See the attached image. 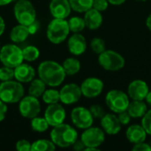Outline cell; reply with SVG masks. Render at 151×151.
<instances>
[{
	"instance_id": "22",
	"label": "cell",
	"mask_w": 151,
	"mask_h": 151,
	"mask_svg": "<svg viewBox=\"0 0 151 151\" xmlns=\"http://www.w3.org/2000/svg\"><path fill=\"white\" fill-rule=\"evenodd\" d=\"M132 119H142L148 111V104L145 100H132L127 109Z\"/></svg>"
},
{
	"instance_id": "19",
	"label": "cell",
	"mask_w": 151,
	"mask_h": 151,
	"mask_svg": "<svg viewBox=\"0 0 151 151\" xmlns=\"http://www.w3.org/2000/svg\"><path fill=\"white\" fill-rule=\"evenodd\" d=\"M35 78V68L26 63H21L14 68V79L21 83H30Z\"/></svg>"
},
{
	"instance_id": "16",
	"label": "cell",
	"mask_w": 151,
	"mask_h": 151,
	"mask_svg": "<svg viewBox=\"0 0 151 151\" xmlns=\"http://www.w3.org/2000/svg\"><path fill=\"white\" fill-rule=\"evenodd\" d=\"M149 92V86L142 80L133 81L127 88V95L131 100H145Z\"/></svg>"
},
{
	"instance_id": "34",
	"label": "cell",
	"mask_w": 151,
	"mask_h": 151,
	"mask_svg": "<svg viewBox=\"0 0 151 151\" xmlns=\"http://www.w3.org/2000/svg\"><path fill=\"white\" fill-rule=\"evenodd\" d=\"M142 126L148 134L151 135V109L148 110L145 115L142 118Z\"/></svg>"
},
{
	"instance_id": "18",
	"label": "cell",
	"mask_w": 151,
	"mask_h": 151,
	"mask_svg": "<svg viewBox=\"0 0 151 151\" xmlns=\"http://www.w3.org/2000/svg\"><path fill=\"white\" fill-rule=\"evenodd\" d=\"M67 48L69 52L74 56L82 55L87 50L86 38L81 33H73L68 38Z\"/></svg>"
},
{
	"instance_id": "5",
	"label": "cell",
	"mask_w": 151,
	"mask_h": 151,
	"mask_svg": "<svg viewBox=\"0 0 151 151\" xmlns=\"http://www.w3.org/2000/svg\"><path fill=\"white\" fill-rule=\"evenodd\" d=\"M13 12L19 24L28 26L36 19V11L29 0H18L13 7Z\"/></svg>"
},
{
	"instance_id": "14",
	"label": "cell",
	"mask_w": 151,
	"mask_h": 151,
	"mask_svg": "<svg viewBox=\"0 0 151 151\" xmlns=\"http://www.w3.org/2000/svg\"><path fill=\"white\" fill-rule=\"evenodd\" d=\"M60 102L66 105L76 104L81 97V86L75 83H68L61 88L59 90Z\"/></svg>"
},
{
	"instance_id": "48",
	"label": "cell",
	"mask_w": 151,
	"mask_h": 151,
	"mask_svg": "<svg viewBox=\"0 0 151 151\" xmlns=\"http://www.w3.org/2000/svg\"><path fill=\"white\" fill-rule=\"evenodd\" d=\"M136 1H139V2H145V1H147V0H136Z\"/></svg>"
},
{
	"instance_id": "9",
	"label": "cell",
	"mask_w": 151,
	"mask_h": 151,
	"mask_svg": "<svg viewBox=\"0 0 151 151\" xmlns=\"http://www.w3.org/2000/svg\"><path fill=\"white\" fill-rule=\"evenodd\" d=\"M81 140L85 145L84 150H98V148L105 141V133L100 127H90L81 134Z\"/></svg>"
},
{
	"instance_id": "39",
	"label": "cell",
	"mask_w": 151,
	"mask_h": 151,
	"mask_svg": "<svg viewBox=\"0 0 151 151\" xmlns=\"http://www.w3.org/2000/svg\"><path fill=\"white\" fill-rule=\"evenodd\" d=\"M132 150L134 151H150L151 148L150 143L142 142L134 144V147L132 148Z\"/></svg>"
},
{
	"instance_id": "41",
	"label": "cell",
	"mask_w": 151,
	"mask_h": 151,
	"mask_svg": "<svg viewBox=\"0 0 151 151\" xmlns=\"http://www.w3.org/2000/svg\"><path fill=\"white\" fill-rule=\"evenodd\" d=\"M27 28H28V32L30 35H35L37 33V31L39 30L40 28V24L39 22L35 19L33 23H31L30 25L27 26Z\"/></svg>"
},
{
	"instance_id": "11",
	"label": "cell",
	"mask_w": 151,
	"mask_h": 151,
	"mask_svg": "<svg viewBox=\"0 0 151 151\" xmlns=\"http://www.w3.org/2000/svg\"><path fill=\"white\" fill-rule=\"evenodd\" d=\"M94 117L92 116L89 109L78 106L72 110L71 111V120L72 123L79 129H87L92 127L94 123Z\"/></svg>"
},
{
	"instance_id": "44",
	"label": "cell",
	"mask_w": 151,
	"mask_h": 151,
	"mask_svg": "<svg viewBox=\"0 0 151 151\" xmlns=\"http://www.w3.org/2000/svg\"><path fill=\"white\" fill-rule=\"evenodd\" d=\"M107 1L109 2L110 4H112V5H121L127 0H107Z\"/></svg>"
},
{
	"instance_id": "1",
	"label": "cell",
	"mask_w": 151,
	"mask_h": 151,
	"mask_svg": "<svg viewBox=\"0 0 151 151\" xmlns=\"http://www.w3.org/2000/svg\"><path fill=\"white\" fill-rule=\"evenodd\" d=\"M37 73L39 78L51 88L60 86L66 77L62 65L53 60H45L40 63Z\"/></svg>"
},
{
	"instance_id": "7",
	"label": "cell",
	"mask_w": 151,
	"mask_h": 151,
	"mask_svg": "<svg viewBox=\"0 0 151 151\" xmlns=\"http://www.w3.org/2000/svg\"><path fill=\"white\" fill-rule=\"evenodd\" d=\"M23 61L22 49L16 45V43H8L1 47L0 62L3 65L15 68Z\"/></svg>"
},
{
	"instance_id": "51",
	"label": "cell",
	"mask_w": 151,
	"mask_h": 151,
	"mask_svg": "<svg viewBox=\"0 0 151 151\" xmlns=\"http://www.w3.org/2000/svg\"><path fill=\"white\" fill-rule=\"evenodd\" d=\"M0 83H1V81H0Z\"/></svg>"
},
{
	"instance_id": "30",
	"label": "cell",
	"mask_w": 151,
	"mask_h": 151,
	"mask_svg": "<svg viewBox=\"0 0 151 151\" xmlns=\"http://www.w3.org/2000/svg\"><path fill=\"white\" fill-rule=\"evenodd\" d=\"M42 101L46 104H58L60 102V94L59 90H57L55 88H49L44 91V93L42 96Z\"/></svg>"
},
{
	"instance_id": "23",
	"label": "cell",
	"mask_w": 151,
	"mask_h": 151,
	"mask_svg": "<svg viewBox=\"0 0 151 151\" xmlns=\"http://www.w3.org/2000/svg\"><path fill=\"white\" fill-rule=\"evenodd\" d=\"M30 35L27 26L19 24L13 27L10 32V39L13 43H21Z\"/></svg>"
},
{
	"instance_id": "46",
	"label": "cell",
	"mask_w": 151,
	"mask_h": 151,
	"mask_svg": "<svg viewBox=\"0 0 151 151\" xmlns=\"http://www.w3.org/2000/svg\"><path fill=\"white\" fill-rule=\"evenodd\" d=\"M146 26L149 28V30L151 31V13L148 16V18L146 19Z\"/></svg>"
},
{
	"instance_id": "6",
	"label": "cell",
	"mask_w": 151,
	"mask_h": 151,
	"mask_svg": "<svg viewBox=\"0 0 151 151\" xmlns=\"http://www.w3.org/2000/svg\"><path fill=\"white\" fill-rule=\"evenodd\" d=\"M100 66L109 72H117L124 68L126 60L119 52L112 50H105L98 56Z\"/></svg>"
},
{
	"instance_id": "15",
	"label": "cell",
	"mask_w": 151,
	"mask_h": 151,
	"mask_svg": "<svg viewBox=\"0 0 151 151\" xmlns=\"http://www.w3.org/2000/svg\"><path fill=\"white\" fill-rule=\"evenodd\" d=\"M101 128L109 135H116L122 128L116 113H105L101 119Z\"/></svg>"
},
{
	"instance_id": "45",
	"label": "cell",
	"mask_w": 151,
	"mask_h": 151,
	"mask_svg": "<svg viewBox=\"0 0 151 151\" xmlns=\"http://www.w3.org/2000/svg\"><path fill=\"white\" fill-rule=\"evenodd\" d=\"M14 0H0V6H5L7 4H10Z\"/></svg>"
},
{
	"instance_id": "10",
	"label": "cell",
	"mask_w": 151,
	"mask_h": 151,
	"mask_svg": "<svg viewBox=\"0 0 151 151\" xmlns=\"http://www.w3.org/2000/svg\"><path fill=\"white\" fill-rule=\"evenodd\" d=\"M19 111L23 118L31 119L41 112L40 101L33 96H24L19 102Z\"/></svg>"
},
{
	"instance_id": "4",
	"label": "cell",
	"mask_w": 151,
	"mask_h": 151,
	"mask_svg": "<svg viewBox=\"0 0 151 151\" xmlns=\"http://www.w3.org/2000/svg\"><path fill=\"white\" fill-rule=\"evenodd\" d=\"M25 95V88L18 81H7L0 83V100L5 104H17Z\"/></svg>"
},
{
	"instance_id": "24",
	"label": "cell",
	"mask_w": 151,
	"mask_h": 151,
	"mask_svg": "<svg viewBox=\"0 0 151 151\" xmlns=\"http://www.w3.org/2000/svg\"><path fill=\"white\" fill-rule=\"evenodd\" d=\"M62 66L66 75L73 76L81 71V64L76 58H67L63 62Z\"/></svg>"
},
{
	"instance_id": "33",
	"label": "cell",
	"mask_w": 151,
	"mask_h": 151,
	"mask_svg": "<svg viewBox=\"0 0 151 151\" xmlns=\"http://www.w3.org/2000/svg\"><path fill=\"white\" fill-rule=\"evenodd\" d=\"M14 79V68L9 66L0 67V81H7Z\"/></svg>"
},
{
	"instance_id": "12",
	"label": "cell",
	"mask_w": 151,
	"mask_h": 151,
	"mask_svg": "<svg viewBox=\"0 0 151 151\" xmlns=\"http://www.w3.org/2000/svg\"><path fill=\"white\" fill-rule=\"evenodd\" d=\"M104 88V81L96 77H88L81 84V94L87 98H95L99 96L102 94Z\"/></svg>"
},
{
	"instance_id": "28",
	"label": "cell",
	"mask_w": 151,
	"mask_h": 151,
	"mask_svg": "<svg viewBox=\"0 0 151 151\" xmlns=\"http://www.w3.org/2000/svg\"><path fill=\"white\" fill-rule=\"evenodd\" d=\"M49 123L45 119V118L42 117H35L31 119V128L33 131L36 133H44L49 129Z\"/></svg>"
},
{
	"instance_id": "32",
	"label": "cell",
	"mask_w": 151,
	"mask_h": 151,
	"mask_svg": "<svg viewBox=\"0 0 151 151\" xmlns=\"http://www.w3.org/2000/svg\"><path fill=\"white\" fill-rule=\"evenodd\" d=\"M90 48L96 54H100L106 50L105 48V42L100 37H95L90 42Z\"/></svg>"
},
{
	"instance_id": "27",
	"label": "cell",
	"mask_w": 151,
	"mask_h": 151,
	"mask_svg": "<svg viewBox=\"0 0 151 151\" xmlns=\"http://www.w3.org/2000/svg\"><path fill=\"white\" fill-rule=\"evenodd\" d=\"M56 148V145L51 140L40 139L32 143L31 151H53Z\"/></svg>"
},
{
	"instance_id": "2",
	"label": "cell",
	"mask_w": 151,
	"mask_h": 151,
	"mask_svg": "<svg viewBox=\"0 0 151 151\" xmlns=\"http://www.w3.org/2000/svg\"><path fill=\"white\" fill-rule=\"evenodd\" d=\"M50 140L56 147L69 148L78 140V132L71 125L62 123L53 127L50 131Z\"/></svg>"
},
{
	"instance_id": "36",
	"label": "cell",
	"mask_w": 151,
	"mask_h": 151,
	"mask_svg": "<svg viewBox=\"0 0 151 151\" xmlns=\"http://www.w3.org/2000/svg\"><path fill=\"white\" fill-rule=\"evenodd\" d=\"M32 143L25 139L19 140L16 143V150L18 151H31Z\"/></svg>"
},
{
	"instance_id": "8",
	"label": "cell",
	"mask_w": 151,
	"mask_h": 151,
	"mask_svg": "<svg viewBox=\"0 0 151 151\" xmlns=\"http://www.w3.org/2000/svg\"><path fill=\"white\" fill-rule=\"evenodd\" d=\"M130 103L127 93L122 90L111 89L105 96V104L113 113H119L127 111Z\"/></svg>"
},
{
	"instance_id": "17",
	"label": "cell",
	"mask_w": 151,
	"mask_h": 151,
	"mask_svg": "<svg viewBox=\"0 0 151 151\" xmlns=\"http://www.w3.org/2000/svg\"><path fill=\"white\" fill-rule=\"evenodd\" d=\"M49 8L50 14L56 19H66L72 11L68 0H50Z\"/></svg>"
},
{
	"instance_id": "31",
	"label": "cell",
	"mask_w": 151,
	"mask_h": 151,
	"mask_svg": "<svg viewBox=\"0 0 151 151\" xmlns=\"http://www.w3.org/2000/svg\"><path fill=\"white\" fill-rule=\"evenodd\" d=\"M22 55L24 60L27 62H34L40 57V50L34 45H28L22 49Z\"/></svg>"
},
{
	"instance_id": "49",
	"label": "cell",
	"mask_w": 151,
	"mask_h": 151,
	"mask_svg": "<svg viewBox=\"0 0 151 151\" xmlns=\"http://www.w3.org/2000/svg\"><path fill=\"white\" fill-rule=\"evenodd\" d=\"M150 148H151V140H150Z\"/></svg>"
},
{
	"instance_id": "20",
	"label": "cell",
	"mask_w": 151,
	"mask_h": 151,
	"mask_svg": "<svg viewBox=\"0 0 151 151\" xmlns=\"http://www.w3.org/2000/svg\"><path fill=\"white\" fill-rule=\"evenodd\" d=\"M147 132L141 125H131L128 127L126 132V137L132 144H136L142 142H145L147 139Z\"/></svg>"
},
{
	"instance_id": "29",
	"label": "cell",
	"mask_w": 151,
	"mask_h": 151,
	"mask_svg": "<svg viewBox=\"0 0 151 151\" xmlns=\"http://www.w3.org/2000/svg\"><path fill=\"white\" fill-rule=\"evenodd\" d=\"M68 26L70 28V32L72 33H81L86 27V24L84 19L80 16H73L69 19Z\"/></svg>"
},
{
	"instance_id": "42",
	"label": "cell",
	"mask_w": 151,
	"mask_h": 151,
	"mask_svg": "<svg viewBox=\"0 0 151 151\" xmlns=\"http://www.w3.org/2000/svg\"><path fill=\"white\" fill-rule=\"evenodd\" d=\"M73 148L74 150L81 151L85 150V145H84V143L82 142V141L80 139V140H77V141L73 144Z\"/></svg>"
},
{
	"instance_id": "43",
	"label": "cell",
	"mask_w": 151,
	"mask_h": 151,
	"mask_svg": "<svg viewBox=\"0 0 151 151\" xmlns=\"http://www.w3.org/2000/svg\"><path fill=\"white\" fill-rule=\"evenodd\" d=\"M4 30H5V22L3 17L0 15V36L4 34Z\"/></svg>"
},
{
	"instance_id": "26",
	"label": "cell",
	"mask_w": 151,
	"mask_h": 151,
	"mask_svg": "<svg viewBox=\"0 0 151 151\" xmlns=\"http://www.w3.org/2000/svg\"><path fill=\"white\" fill-rule=\"evenodd\" d=\"M72 10L76 12L84 13L93 6L94 0H68Z\"/></svg>"
},
{
	"instance_id": "21",
	"label": "cell",
	"mask_w": 151,
	"mask_h": 151,
	"mask_svg": "<svg viewBox=\"0 0 151 151\" xmlns=\"http://www.w3.org/2000/svg\"><path fill=\"white\" fill-rule=\"evenodd\" d=\"M83 19L86 24V27L90 30H96L99 28L104 21L102 12L94 9L93 7L84 12Z\"/></svg>"
},
{
	"instance_id": "35",
	"label": "cell",
	"mask_w": 151,
	"mask_h": 151,
	"mask_svg": "<svg viewBox=\"0 0 151 151\" xmlns=\"http://www.w3.org/2000/svg\"><path fill=\"white\" fill-rule=\"evenodd\" d=\"M89 111H90L92 116L94 117V119H101L103 118V116L105 114V111L99 104L91 105L90 108H89Z\"/></svg>"
},
{
	"instance_id": "38",
	"label": "cell",
	"mask_w": 151,
	"mask_h": 151,
	"mask_svg": "<svg viewBox=\"0 0 151 151\" xmlns=\"http://www.w3.org/2000/svg\"><path fill=\"white\" fill-rule=\"evenodd\" d=\"M117 116H118V119H119V122L121 123L122 126L128 125L130 123V121H131V119H132L131 116L129 115V113L127 111L118 113Z\"/></svg>"
},
{
	"instance_id": "50",
	"label": "cell",
	"mask_w": 151,
	"mask_h": 151,
	"mask_svg": "<svg viewBox=\"0 0 151 151\" xmlns=\"http://www.w3.org/2000/svg\"><path fill=\"white\" fill-rule=\"evenodd\" d=\"M1 47H2V46H1V42H0V50H1Z\"/></svg>"
},
{
	"instance_id": "25",
	"label": "cell",
	"mask_w": 151,
	"mask_h": 151,
	"mask_svg": "<svg viewBox=\"0 0 151 151\" xmlns=\"http://www.w3.org/2000/svg\"><path fill=\"white\" fill-rule=\"evenodd\" d=\"M46 87L47 85L40 78L37 79L35 78L32 81H30V85L28 88V94L37 98L42 97V94L46 90Z\"/></svg>"
},
{
	"instance_id": "3",
	"label": "cell",
	"mask_w": 151,
	"mask_h": 151,
	"mask_svg": "<svg viewBox=\"0 0 151 151\" xmlns=\"http://www.w3.org/2000/svg\"><path fill=\"white\" fill-rule=\"evenodd\" d=\"M70 34V28L68 21L65 19H56L52 20L47 26L46 36L47 39L54 44H60L66 40Z\"/></svg>"
},
{
	"instance_id": "40",
	"label": "cell",
	"mask_w": 151,
	"mask_h": 151,
	"mask_svg": "<svg viewBox=\"0 0 151 151\" xmlns=\"http://www.w3.org/2000/svg\"><path fill=\"white\" fill-rule=\"evenodd\" d=\"M7 111H8L7 104H5L2 100H0V122L3 121L5 119Z\"/></svg>"
},
{
	"instance_id": "47",
	"label": "cell",
	"mask_w": 151,
	"mask_h": 151,
	"mask_svg": "<svg viewBox=\"0 0 151 151\" xmlns=\"http://www.w3.org/2000/svg\"><path fill=\"white\" fill-rule=\"evenodd\" d=\"M145 101H146V104L151 107V91H150L148 93V95H147V96L145 98Z\"/></svg>"
},
{
	"instance_id": "37",
	"label": "cell",
	"mask_w": 151,
	"mask_h": 151,
	"mask_svg": "<svg viewBox=\"0 0 151 151\" xmlns=\"http://www.w3.org/2000/svg\"><path fill=\"white\" fill-rule=\"evenodd\" d=\"M109 6V2L107 0H94L93 2V8L103 12L107 10Z\"/></svg>"
},
{
	"instance_id": "13",
	"label": "cell",
	"mask_w": 151,
	"mask_h": 151,
	"mask_svg": "<svg viewBox=\"0 0 151 151\" xmlns=\"http://www.w3.org/2000/svg\"><path fill=\"white\" fill-rule=\"evenodd\" d=\"M44 118L49 123L50 127H53L64 123L66 118V112L64 107L58 103L48 104V107L44 111Z\"/></svg>"
}]
</instances>
